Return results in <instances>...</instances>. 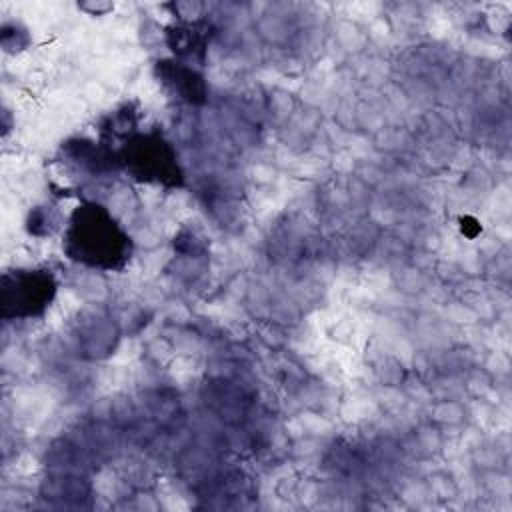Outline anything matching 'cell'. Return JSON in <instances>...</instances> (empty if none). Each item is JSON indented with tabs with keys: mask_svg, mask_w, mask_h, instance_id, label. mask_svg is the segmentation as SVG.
Masks as SVG:
<instances>
[{
	"mask_svg": "<svg viewBox=\"0 0 512 512\" xmlns=\"http://www.w3.org/2000/svg\"><path fill=\"white\" fill-rule=\"evenodd\" d=\"M64 252L70 260L84 266L118 270L130 258L132 242L104 206L84 204L78 206L68 220Z\"/></svg>",
	"mask_w": 512,
	"mask_h": 512,
	"instance_id": "obj_1",
	"label": "cell"
},
{
	"mask_svg": "<svg viewBox=\"0 0 512 512\" xmlns=\"http://www.w3.org/2000/svg\"><path fill=\"white\" fill-rule=\"evenodd\" d=\"M118 162L136 180L176 186L182 180L176 152L156 132L132 134L118 150Z\"/></svg>",
	"mask_w": 512,
	"mask_h": 512,
	"instance_id": "obj_2",
	"label": "cell"
},
{
	"mask_svg": "<svg viewBox=\"0 0 512 512\" xmlns=\"http://www.w3.org/2000/svg\"><path fill=\"white\" fill-rule=\"evenodd\" d=\"M56 292V282L46 270H14L2 278V316L32 318L42 314Z\"/></svg>",
	"mask_w": 512,
	"mask_h": 512,
	"instance_id": "obj_3",
	"label": "cell"
},
{
	"mask_svg": "<svg viewBox=\"0 0 512 512\" xmlns=\"http://www.w3.org/2000/svg\"><path fill=\"white\" fill-rule=\"evenodd\" d=\"M210 32L208 24L202 20H180L178 24L170 26L166 32V42L174 56L184 60V64L190 62H204L206 44H208Z\"/></svg>",
	"mask_w": 512,
	"mask_h": 512,
	"instance_id": "obj_4",
	"label": "cell"
},
{
	"mask_svg": "<svg viewBox=\"0 0 512 512\" xmlns=\"http://www.w3.org/2000/svg\"><path fill=\"white\" fill-rule=\"evenodd\" d=\"M158 74L164 84L182 100L200 102L204 100V84L202 78L184 62H162L158 66Z\"/></svg>",
	"mask_w": 512,
	"mask_h": 512,
	"instance_id": "obj_5",
	"label": "cell"
},
{
	"mask_svg": "<svg viewBox=\"0 0 512 512\" xmlns=\"http://www.w3.org/2000/svg\"><path fill=\"white\" fill-rule=\"evenodd\" d=\"M80 8L82 10H86V12H90V14H96V16H100V14H106V12H110L114 6L110 4V2H92V4H80Z\"/></svg>",
	"mask_w": 512,
	"mask_h": 512,
	"instance_id": "obj_6",
	"label": "cell"
}]
</instances>
